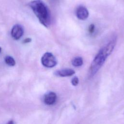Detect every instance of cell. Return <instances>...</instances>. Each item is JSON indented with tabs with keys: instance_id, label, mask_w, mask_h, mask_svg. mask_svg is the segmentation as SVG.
<instances>
[{
	"instance_id": "7a4b0ae2",
	"label": "cell",
	"mask_w": 124,
	"mask_h": 124,
	"mask_svg": "<svg viewBox=\"0 0 124 124\" xmlns=\"http://www.w3.org/2000/svg\"><path fill=\"white\" fill-rule=\"evenodd\" d=\"M29 5L39 22L47 28L51 24V17L50 10L46 3L42 0H34Z\"/></svg>"
},
{
	"instance_id": "8fae6325",
	"label": "cell",
	"mask_w": 124,
	"mask_h": 124,
	"mask_svg": "<svg viewBox=\"0 0 124 124\" xmlns=\"http://www.w3.org/2000/svg\"><path fill=\"white\" fill-rule=\"evenodd\" d=\"M94 30H95V26L94 24H91L90 25V26L89 27V28H88V31H89V32L90 34H92L93 33V32L94 31Z\"/></svg>"
},
{
	"instance_id": "5bb4252c",
	"label": "cell",
	"mask_w": 124,
	"mask_h": 124,
	"mask_svg": "<svg viewBox=\"0 0 124 124\" xmlns=\"http://www.w3.org/2000/svg\"><path fill=\"white\" fill-rule=\"evenodd\" d=\"M1 48L0 47V53L1 52Z\"/></svg>"
},
{
	"instance_id": "ba28073f",
	"label": "cell",
	"mask_w": 124,
	"mask_h": 124,
	"mask_svg": "<svg viewBox=\"0 0 124 124\" xmlns=\"http://www.w3.org/2000/svg\"><path fill=\"white\" fill-rule=\"evenodd\" d=\"M83 63V59L80 57H77L72 60V64L75 67H79Z\"/></svg>"
},
{
	"instance_id": "52a82bcc",
	"label": "cell",
	"mask_w": 124,
	"mask_h": 124,
	"mask_svg": "<svg viewBox=\"0 0 124 124\" xmlns=\"http://www.w3.org/2000/svg\"><path fill=\"white\" fill-rule=\"evenodd\" d=\"M75 73V72L74 70L69 68H65L56 71L54 72V75L58 77H70L73 75Z\"/></svg>"
},
{
	"instance_id": "8992f818",
	"label": "cell",
	"mask_w": 124,
	"mask_h": 124,
	"mask_svg": "<svg viewBox=\"0 0 124 124\" xmlns=\"http://www.w3.org/2000/svg\"><path fill=\"white\" fill-rule=\"evenodd\" d=\"M57 100V95L53 92H50L45 94L44 97V103L47 105H53Z\"/></svg>"
},
{
	"instance_id": "277c9868",
	"label": "cell",
	"mask_w": 124,
	"mask_h": 124,
	"mask_svg": "<svg viewBox=\"0 0 124 124\" xmlns=\"http://www.w3.org/2000/svg\"><path fill=\"white\" fill-rule=\"evenodd\" d=\"M11 33L12 37L14 39H19L24 33V30L22 26L19 24L14 25L11 30Z\"/></svg>"
},
{
	"instance_id": "7c38bea8",
	"label": "cell",
	"mask_w": 124,
	"mask_h": 124,
	"mask_svg": "<svg viewBox=\"0 0 124 124\" xmlns=\"http://www.w3.org/2000/svg\"><path fill=\"white\" fill-rule=\"evenodd\" d=\"M31 39L30 38H26L23 41V43H29L31 41Z\"/></svg>"
},
{
	"instance_id": "30bf717a",
	"label": "cell",
	"mask_w": 124,
	"mask_h": 124,
	"mask_svg": "<svg viewBox=\"0 0 124 124\" xmlns=\"http://www.w3.org/2000/svg\"><path fill=\"white\" fill-rule=\"evenodd\" d=\"M78 82H79V80L77 77H74L71 80V83L74 86H77L78 84Z\"/></svg>"
},
{
	"instance_id": "9c48e42d",
	"label": "cell",
	"mask_w": 124,
	"mask_h": 124,
	"mask_svg": "<svg viewBox=\"0 0 124 124\" xmlns=\"http://www.w3.org/2000/svg\"><path fill=\"white\" fill-rule=\"evenodd\" d=\"M4 61L8 65L10 66H13L16 64L14 59L10 56H6L4 58Z\"/></svg>"
},
{
	"instance_id": "3957f363",
	"label": "cell",
	"mask_w": 124,
	"mask_h": 124,
	"mask_svg": "<svg viewBox=\"0 0 124 124\" xmlns=\"http://www.w3.org/2000/svg\"><path fill=\"white\" fill-rule=\"evenodd\" d=\"M43 66L47 68H52L57 65V62L55 56L50 52L45 53L41 58Z\"/></svg>"
},
{
	"instance_id": "6da1fadb",
	"label": "cell",
	"mask_w": 124,
	"mask_h": 124,
	"mask_svg": "<svg viewBox=\"0 0 124 124\" xmlns=\"http://www.w3.org/2000/svg\"><path fill=\"white\" fill-rule=\"evenodd\" d=\"M116 37H113L105 46L100 49L95 56L89 69V75L93 77L98 71L105 63L106 59L113 51L116 44Z\"/></svg>"
},
{
	"instance_id": "4fadbf2b",
	"label": "cell",
	"mask_w": 124,
	"mask_h": 124,
	"mask_svg": "<svg viewBox=\"0 0 124 124\" xmlns=\"http://www.w3.org/2000/svg\"><path fill=\"white\" fill-rule=\"evenodd\" d=\"M6 124H14V122L13 120H10Z\"/></svg>"
},
{
	"instance_id": "5b68a950",
	"label": "cell",
	"mask_w": 124,
	"mask_h": 124,
	"mask_svg": "<svg viewBox=\"0 0 124 124\" xmlns=\"http://www.w3.org/2000/svg\"><path fill=\"white\" fill-rule=\"evenodd\" d=\"M76 15L78 19L84 20L88 17L89 13L86 7L83 6H79L76 9Z\"/></svg>"
}]
</instances>
